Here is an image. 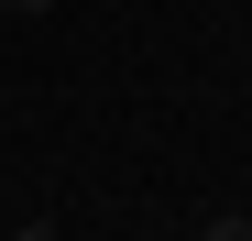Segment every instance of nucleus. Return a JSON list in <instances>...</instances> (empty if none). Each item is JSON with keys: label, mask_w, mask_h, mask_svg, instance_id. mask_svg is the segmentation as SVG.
Masks as SVG:
<instances>
[{"label": "nucleus", "mask_w": 252, "mask_h": 241, "mask_svg": "<svg viewBox=\"0 0 252 241\" xmlns=\"http://www.w3.org/2000/svg\"><path fill=\"white\" fill-rule=\"evenodd\" d=\"M197 241H252V219H241V209H230V219H208V230H197Z\"/></svg>", "instance_id": "1"}, {"label": "nucleus", "mask_w": 252, "mask_h": 241, "mask_svg": "<svg viewBox=\"0 0 252 241\" xmlns=\"http://www.w3.org/2000/svg\"><path fill=\"white\" fill-rule=\"evenodd\" d=\"M11 241H66V230H55V219H22V230H11Z\"/></svg>", "instance_id": "2"}, {"label": "nucleus", "mask_w": 252, "mask_h": 241, "mask_svg": "<svg viewBox=\"0 0 252 241\" xmlns=\"http://www.w3.org/2000/svg\"><path fill=\"white\" fill-rule=\"evenodd\" d=\"M0 11H11V0H0Z\"/></svg>", "instance_id": "3"}]
</instances>
